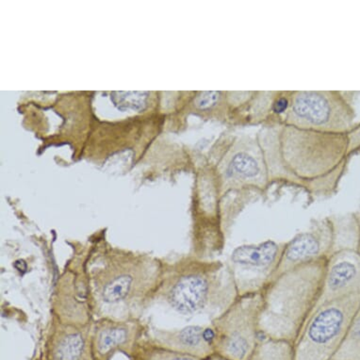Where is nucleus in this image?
I'll list each match as a JSON object with an SVG mask.
<instances>
[{
	"mask_svg": "<svg viewBox=\"0 0 360 360\" xmlns=\"http://www.w3.org/2000/svg\"><path fill=\"white\" fill-rule=\"evenodd\" d=\"M216 176L224 229L229 237L246 205L254 196L265 195L271 186L264 154L257 137L240 135L235 138Z\"/></svg>",
	"mask_w": 360,
	"mask_h": 360,
	"instance_id": "39448f33",
	"label": "nucleus"
},
{
	"mask_svg": "<svg viewBox=\"0 0 360 360\" xmlns=\"http://www.w3.org/2000/svg\"><path fill=\"white\" fill-rule=\"evenodd\" d=\"M228 263L184 255L163 262L157 299L182 315L224 311L238 297Z\"/></svg>",
	"mask_w": 360,
	"mask_h": 360,
	"instance_id": "20e7f679",
	"label": "nucleus"
},
{
	"mask_svg": "<svg viewBox=\"0 0 360 360\" xmlns=\"http://www.w3.org/2000/svg\"><path fill=\"white\" fill-rule=\"evenodd\" d=\"M326 260L298 266L269 282L262 290L260 336L295 345L322 297Z\"/></svg>",
	"mask_w": 360,
	"mask_h": 360,
	"instance_id": "7ed1b4c3",
	"label": "nucleus"
},
{
	"mask_svg": "<svg viewBox=\"0 0 360 360\" xmlns=\"http://www.w3.org/2000/svg\"><path fill=\"white\" fill-rule=\"evenodd\" d=\"M145 360H201L198 357L189 356L177 352L166 350V349L157 347L151 351L148 356H146Z\"/></svg>",
	"mask_w": 360,
	"mask_h": 360,
	"instance_id": "aec40b11",
	"label": "nucleus"
},
{
	"mask_svg": "<svg viewBox=\"0 0 360 360\" xmlns=\"http://www.w3.org/2000/svg\"><path fill=\"white\" fill-rule=\"evenodd\" d=\"M205 360H228L226 359H224V357H221L220 356H218V354H213L212 356L209 357V359H205Z\"/></svg>",
	"mask_w": 360,
	"mask_h": 360,
	"instance_id": "4be33fe9",
	"label": "nucleus"
},
{
	"mask_svg": "<svg viewBox=\"0 0 360 360\" xmlns=\"http://www.w3.org/2000/svg\"><path fill=\"white\" fill-rule=\"evenodd\" d=\"M262 292L238 296L212 320L215 354L228 360H249L260 340Z\"/></svg>",
	"mask_w": 360,
	"mask_h": 360,
	"instance_id": "6e6552de",
	"label": "nucleus"
},
{
	"mask_svg": "<svg viewBox=\"0 0 360 360\" xmlns=\"http://www.w3.org/2000/svg\"><path fill=\"white\" fill-rule=\"evenodd\" d=\"M223 92H202L199 93L195 104L196 108L202 110H210L219 106L224 101Z\"/></svg>",
	"mask_w": 360,
	"mask_h": 360,
	"instance_id": "6ab92c4d",
	"label": "nucleus"
},
{
	"mask_svg": "<svg viewBox=\"0 0 360 360\" xmlns=\"http://www.w3.org/2000/svg\"><path fill=\"white\" fill-rule=\"evenodd\" d=\"M192 254L212 259L223 253L226 237L221 218V195L216 174L201 177L195 193L192 232Z\"/></svg>",
	"mask_w": 360,
	"mask_h": 360,
	"instance_id": "1a4fd4ad",
	"label": "nucleus"
},
{
	"mask_svg": "<svg viewBox=\"0 0 360 360\" xmlns=\"http://www.w3.org/2000/svg\"><path fill=\"white\" fill-rule=\"evenodd\" d=\"M139 332L136 320L102 318L92 330L94 359L110 360L118 352L131 353Z\"/></svg>",
	"mask_w": 360,
	"mask_h": 360,
	"instance_id": "4468645a",
	"label": "nucleus"
},
{
	"mask_svg": "<svg viewBox=\"0 0 360 360\" xmlns=\"http://www.w3.org/2000/svg\"><path fill=\"white\" fill-rule=\"evenodd\" d=\"M360 293V255L356 249L334 251L326 260L320 304Z\"/></svg>",
	"mask_w": 360,
	"mask_h": 360,
	"instance_id": "f8f14e48",
	"label": "nucleus"
},
{
	"mask_svg": "<svg viewBox=\"0 0 360 360\" xmlns=\"http://www.w3.org/2000/svg\"><path fill=\"white\" fill-rule=\"evenodd\" d=\"M351 93L338 91L290 92V108L282 123L302 129L345 134L356 123Z\"/></svg>",
	"mask_w": 360,
	"mask_h": 360,
	"instance_id": "0eeeda50",
	"label": "nucleus"
},
{
	"mask_svg": "<svg viewBox=\"0 0 360 360\" xmlns=\"http://www.w3.org/2000/svg\"><path fill=\"white\" fill-rule=\"evenodd\" d=\"M335 248L336 226L333 216L313 220L307 231L286 242L276 276L307 263L328 259Z\"/></svg>",
	"mask_w": 360,
	"mask_h": 360,
	"instance_id": "9b49d317",
	"label": "nucleus"
},
{
	"mask_svg": "<svg viewBox=\"0 0 360 360\" xmlns=\"http://www.w3.org/2000/svg\"><path fill=\"white\" fill-rule=\"evenodd\" d=\"M163 262L146 254L108 248L88 269L94 307L102 318L136 320L162 282Z\"/></svg>",
	"mask_w": 360,
	"mask_h": 360,
	"instance_id": "f03ea898",
	"label": "nucleus"
},
{
	"mask_svg": "<svg viewBox=\"0 0 360 360\" xmlns=\"http://www.w3.org/2000/svg\"><path fill=\"white\" fill-rule=\"evenodd\" d=\"M333 359L360 360V304L352 320L348 333Z\"/></svg>",
	"mask_w": 360,
	"mask_h": 360,
	"instance_id": "a211bd4d",
	"label": "nucleus"
},
{
	"mask_svg": "<svg viewBox=\"0 0 360 360\" xmlns=\"http://www.w3.org/2000/svg\"><path fill=\"white\" fill-rule=\"evenodd\" d=\"M286 243L268 240L242 245L232 251L228 260L238 295L262 292L278 271Z\"/></svg>",
	"mask_w": 360,
	"mask_h": 360,
	"instance_id": "9d476101",
	"label": "nucleus"
},
{
	"mask_svg": "<svg viewBox=\"0 0 360 360\" xmlns=\"http://www.w3.org/2000/svg\"><path fill=\"white\" fill-rule=\"evenodd\" d=\"M331 360H336V359H331Z\"/></svg>",
	"mask_w": 360,
	"mask_h": 360,
	"instance_id": "b1692460",
	"label": "nucleus"
},
{
	"mask_svg": "<svg viewBox=\"0 0 360 360\" xmlns=\"http://www.w3.org/2000/svg\"><path fill=\"white\" fill-rule=\"evenodd\" d=\"M360 304V293L320 304L295 343V360H331L340 350Z\"/></svg>",
	"mask_w": 360,
	"mask_h": 360,
	"instance_id": "423d86ee",
	"label": "nucleus"
},
{
	"mask_svg": "<svg viewBox=\"0 0 360 360\" xmlns=\"http://www.w3.org/2000/svg\"><path fill=\"white\" fill-rule=\"evenodd\" d=\"M357 252H359V254L360 255V240L359 243V246H357Z\"/></svg>",
	"mask_w": 360,
	"mask_h": 360,
	"instance_id": "5701e85b",
	"label": "nucleus"
},
{
	"mask_svg": "<svg viewBox=\"0 0 360 360\" xmlns=\"http://www.w3.org/2000/svg\"><path fill=\"white\" fill-rule=\"evenodd\" d=\"M249 360H295V345L284 340L260 337Z\"/></svg>",
	"mask_w": 360,
	"mask_h": 360,
	"instance_id": "f3484780",
	"label": "nucleus"
},
{
	"mask_svg": "<svg viewBox=\"0 0 360 360\" xmlns=\"http://www.w3.org/2000/svg\"><path fill=\"white\" fill-rule=\"evenodd\" d=\"M152 340L157 347L198 357L201 360L215 354V332L210 326H189L174 330L153 329Z\"/></svg>",
	"mask_w": 360,
	"mask_h": 360,
	"instance_id": "ddd939ff",
	"label": "nucleus"
},
{
	"mask_svg": "<svg viewBox=\"0 0 360 360\" xmlns=\"http://www.w3.org/2000/svg\"><path fill=\"white\" fill-rule=\"evenodd\" d=\"M349 133L302 129L279 120L266 124L257 137L271 185L298 188L312 198L336 195L354 156Z\"/></svg>",
	"mask_w": 360,
	"mask_h": 360,
	"instance_id": "f257e3e1",
	"label": "nucleus"
},
{
	"mask_svg": "<svg viewBox=\"0 0 360 360\" xmlns=\"http://www.w3.org/2000/svg\"><path fill=\"white\" fill-rule=\"evenodd\" d=\"M49 354L51 360H93L91 326L60 322L52 334Z\"/></svg>",
	"mask_w": 360,
	"mask_h": 360,
	"instance_id": "2eb2a0df",
	"label": "nucleus"
},
{
	"mask_svg": "<svg viewBox=\"0 0 360 360\" xmlns=\"http://www.w3.org/2000/svg\"><path fill=\"white\" fill-rule=\"evenodd\" d=\"M77 281L72 273L65 274L58 286L55 309L60 322L72 325H88V301L77 297Z\"/></svg>",
	"mask_w": 360,
	"mask_h": 360,
	"instance_id": "dca6fc26",
	"label": "nucleus"
},
{
	"mask_svg": "<svg viewBox=\"0 0 360 360\" xmlns=\"http://www.w3.org/2000/svg\"><path fill=\"white\" fill-rule=\"evenodd\" d=\"M354 217H356V219L357 223H359V226H360V200H359V207H357L356 212H354Z\"/></svg>",
	"mask_w": 360,
	"mask_h": 360,
	"instance_id": "412c9836",
	"label": "nucleus"
}]
</instances>
